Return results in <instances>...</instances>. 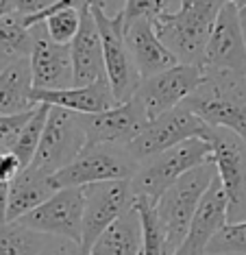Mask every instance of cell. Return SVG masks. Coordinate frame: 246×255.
I'll return each mask as SVG.
<instances>
[{"label": "cell", "mask_w": 246, "mask_h": 255, "mask_svg": "<svg viewBox=\"0 0 246 255\" xmlns=\"http://www.w3.org/2000/svg\"><path fill=\"white\" fill-rule=\"evenodd\" d=\"M201 85L183 101L209 127H220L246 140V74L203 68Z\"/></svg>", "instance_id": "6da1fadb"}, {"label": "cell", "mask_w": 246, "mask_h": 255, "mask_svg": "<svg viewBox=\"0 0 246 255\" xmlns=\"http://www.w3.org/2000/svg\"><path fill=\"white\" fill-rule=\"evenodd\" d=\"M227 0H181L177 13H163L153 20L159 39L179 63L205 66V50L216 18Z\"/></svg>", "instance_id": "7a4b0ae2"}, {"label": "cell", "mask_w": 246, "mask_h": 255, "mask_svg": "<svg viewBox=\"0 0 246 255\" xmlns=\"http://www.w3.org/2000/svg\"><path fill=\"white\" fill-rule=\"evenodd\" d=\"M216 177H218L216 164L214 161H205V164L187 170L183 177H179L177 181L153 203L157 223H159L163 238H166L172 255L181 247L183 238L187 236L192 218H194L205 192H207V188L214 183Z\"/></svg>", "instance_id": "3957f363"}, {"label": "cell", "mask_w": 246, "mask_h": 255, "mask_svg": "<svg viewBox=\"0 0 246 255\" xmlns=\"http://www.w3.org/2000/svg\"><path fill=\"white\" fill-rule=\"evenodd\" d=\"M212 142L205 137H192L172 148L161 150L153 157L139 161L137 172L131 179L133 194L135 199L155 203L187 170L205 164V161H212Z\"/></svg>", "instance_id": "277c9868"}, {"label": "cell", "mask_w": 246, "mask_h": 255, "mask_svg": "<svg viewBox=\"0 0 246 255\" xmlns=\"http://www.w3.org/2000/svg\"><path fill=\"white\" fill-rule=\"evenodd\" d=\"M139 161L135 155L122 144H87L66 168L52 175L57 188L70 185H90L98 181H114V179H133Z\"/></svg>", "instance_id": "5b68a950"}, {"label": "cell", "mask_w": 246, "mask_h": 255, "mask_svg": "<svg viewBox=\"0 0 246 255\" xmlns=\"http://www.w3.org/2000/svg\"><path fill=\"white\" fill-rule=\"evenodd\" d=\"M92 13L96 18L98 31L103 37L105 68H107V81L111 85V92L118 103H126L135 96L142 77H139L137 66L124 39L122 9L116 15H107V7H92Z\"/></svg>", "instance_id": "8992f818"}, {"label": "cell", "mask_w": 246, "mask_h": 255, "mask_svg": "<svg viewBox=\"0 0 246 255\" xmlns=\"http://www.w3.org/2000/svg\"><path fill=\"white\" fill-rule=\"evenodd\" d=\"M87 146V133L81 123V116L63 107H50L42 142L37 146L33 161L37 170L57 175Z\"/></svg>", "instance_id": "52a82bcc"}, {"label": "cell", "mask_w": 246, "mask_h": 255, "mask_svg": "<svg viewBox=\"0 0 246 255\" xmlns=\"http://www.w3.org/2000/svg\"><path fill=\"white\" fill-rule=\"evenodd\" d=\"M207 140L212 142V161L229 199V223L246 220V140L220 127H209Z\"/></svg>", "instance_id": "ba28073f"}, {"label": "cell", "mask_w": 246, "mask_h": 255, "mask_svg": "<svg viewBox=\"0 0 246 255\" xmlns=\"http://www.w3.org/2000/svg\"><path fill=\"white\" fill-rule=\"evenodd\" d=\"M83 214H85V194L83 188L70 185L59 188L48 201L35 207L22 218H17L24 227L39 231L44 236L68 238V240H83Z\"/></svg>", "instance_id": "9c48e42d"}, {"label": "cell", "mask_w": 246, "mask_h": 255, "mask_svg": "<svg viewBox=\"0 0 246 255\" xmlns=\"http://www.w3.org/2000/svg\"><path fill=\"white\" fill-rule=\"evenodd\" d=\"M85 194V214H83V240L81 247L87 253L94 242L109 225H114L126 210L135 205L131 179H114V181H98L83 185Z\"/></svg>", "instance_id": "30bf717a"}, {"label": "cell", "mask_w": 246, "mask_h": 255, "mask_svg": "<svg viewBox=\"0 0 246 255\" xmlns=\"http://www.w3.org/2000/svg\"><path fill=\"white\" fill-rule=\"evenodd\" d=\"M207 133L209 125L181 103L174 109L150 120L146 129L128 144V150L135 155L137 161H144L161 153V150L172 148L185 140H192V137H205L207 140Z\"/></svg>", "instance_id": "8fae6325"}, {"label": "cell", "mask_w": 246, "mask_h": 255, "mask_svg": "<svg viewBox=\"0 0 246 255\" xmlns=\"http://www.w3.org/2000/svg\"><path fill=\"white\" fill-rule=\"evenodd\" d=\"M205 70L201 66L190 63H177L163 72H157L148 79H142L135 92V98L144 105L148 118L153 120L157 116L170 112L185 101L203 81Z\"/></svg>", "instance_id": "7c38bea8"}, {"label": "cell", "mask_w": 246, "mask_h": 255, "mask_svg": "<svg viewBox=\"0 0 246 255\" xmlns=\"http://www.w3.org/2000/svg\"><path fill=\"white\" fill-rule=\"evenodd\" d=\"M87 133V144H122L128 146L150 123L144 105L135 96L101 114H79Z\"/></svg>", "instance_id": "4fadbf2b"}, {"label": "cell", "mask_w": 246, "mask_h": 255, "mask_svg": "<svg viewBox=\"0 0 246 255\" xmlns=\"http://www.w3.org/2000/svg\"><path fill=\"white\" fill-rule=\"evenodd\" d=\"M33 50H31V72L35 90H61L74 85V68L70 44H57L48 35L44 22L31 24Z\"/></svg>", "instance_id": "5bb4252c"}, {"label": "cell", "mask_w": 246, "mask_h": 255, "mask_svg": "<svg viewBox=\"0 0 246 255\" xmlns=\"http://www.w3.org/2000/svg\"><path fill=\"white\" fill-rule=\"evenodd\" d=\"M246 74V35L240 9L225 2L216 18L212 37L205 50V66Z\"/></svg>", "instance_id": "9a60e30c"}, {"label": "cell", "mask_w": 246, "mask_h": 255, "mask_svg": "<svg viewBox=\"0 0 246 255\" xmlns=\"http://www.w3.org/2000/svg\"><path fill=\"white\" fill-rule=\"evenodd\" d=\"M227 223H229V199H227L220 177H216L205 192L201 205L192 218L190 229H187V236L183 238L174 255H207L209 242Z\"/></svg>", "instance_id": "2e32d148"}, {"label": "cell", "mask_w": 246, "mask_h": 255, "mask_svg": "<svg viewBox=\"0 0 246 255\" xmlns=\"http://www.w3.org/2000/svg\"><path fill=\"white\" fill-rule=\"evenodd\" d=\"M70 55L74 68V85H90L94 81L107 79L103 37L92 9H81V26L70 42Z\"/></svg>", "instance_id": "e0dca14e"}, {"label": "cell", "mask_w": 246, "mask_h": 255, "mask_svg": "<svg viewBox=\"0 0 246 255\" xmlns=\"http://www.w3.org/2000/svg\"><path fill=\"white\" fill-rule=\"evenodd\" d=\"M124 39L142 79H148L179 63L177 57L170 53L168 46L157 35L153 20L139 18L124 22Z\"/></svg>", "instance_id": "ac0fdd59"}, {"label": "cell", "mask_w": 246, "mask_h": 255, "mask_svg": "<svg viewBox=\"0 0 246 255\" xmlns=\"http://www.w3.org/2000/svg\"><path fill=\"white\" fill-rule=\"evenodd\" d=\"M35 105L44 103L50 107H63L74 114H101L118 105L107 79L94 81L90 85H72L61 90H35L31 92Z\"/></svg>", "instance_id": "d6986e66"}, {"label": "cell", "mask_w": 246, "mask_h": 255, "mask_svg": "<svg viewBox=\"0 0 246 255\" xmlns=\"http://www.w3.org/2000/svg\"><path fill=\"white\" fill-rule=\"evenodd\" d=\"M52 175L37 170L35 166H26L15 179L9 181V212L7 220H17L44 201H48L57 192Z\"/></svg>", "instance_id": "ffe728a7"}, {"label": "cell", "mask_w": 246, "mask_h": 255, "mask_svg": "<svg viewBox=\"0 0 246 255\" xmlns=\"http://www.w3.org/2000/svg\"><path fill=\"white\" fill-rule=\"evenodd\" d=\"M144 223L137 205L126 210L94 242L90 255H142Z\"/></svg>", "instance_id": "44dd1931"}, {"label": "cell", "mask_w": 246, "mask_h": 255, "mask_svg": "<svg viewBox=\"0 0 246 255\" xmlns=\"http://www.w3.org/2000/svg\"><path fill=\"white\" fill-rule=\"evenodd\" d=\"M33 72L31 59H15L0 70V116L24 114L37 105L31 98Z\"/></svg>", "instance_id": "7402d4cb"}, {"label": "cell", "mask_w": 246, "mask_h": 255, "mask_svg": "<svg viewBox=\"0 0 246 255\" xmlns=\"http://www.w3.org/2000/svg\"><path fill=\"white\" fill-rule=\"evenodd\" d=\"M31 50L33 33L31 26L24 24V15L13 11V13L0 18V66L31 57Z\"/></svg>", "instance_id": "603a6c76"}, {"label": "cell", "mask_w": 246, "mask_h": 255, "mask_svg": "<svg viewBox=\"0 0 246 255\" xmlns=\"http://www.w3.org/2000/svg\"><path fill=\"white\" fill-rule=\"evenodd\" d=\"M48 236L24 227L20 220L0 223V255H39Z\"/></svg>", "instance_id": "cb8c5ba5"}, {"label": "cell", "mask_w": 246, "mask_h": 255, "mask_svg": "<svg viewBox=\"0 0 246 255\" xmlns=\"http://www.w3.org/2000/svg\"><path fill=\"white\" fill-rule=\"evenodd\" d=\"M48 112H50V105H44V103H39V105L33 109L31 118L26 120L24 129L20 131L15 146H13V150H11V153H15L17 157H20L24 168L31 164L35 153H37V146H39V142H42V133H44V127H46Z\"/></svg>", "instance_id": "d4e9b609"}, {"label": "cell", "mask_w": 246, "mask_h": 255, "mask_svg": "<svg viewBox=\"0 0 246 255\" xmlns=\"http://www.w3.org/2000/svg\"><path fill=\"white\" fill-rule=\"evenodd\" d=\"M135 205L144 223V255H172L159 223H157L155 205L146 199H135Z\"/></svg>", "instance_id": "484cf974"}, {"label": "cell", "mask_w": 246, "mask_h": 255, "mask_svg": "<svg viewBox=\"0 0 246 255\" xmlns=\"http://www.w3.org/2000/svg\"><path fill=\"white\" fill-rule=\"evenodd\" d=\"M207 255H246V220L227 223L209 242Z\"/></svg>", "instance_id": "4316f807"}, {"label": "cell", "mask_w": 246, "mask_h": 255, "mask_svg": "<svg viewBox=\"0 0 246 255\" xmlns=\"http://www.w3.org/2000/svg\"><path fill=\"white\" fill-rule=\"evenodd\" d=\"M46 24L48 35L55 39L57 44H70L74 39V35L79 33L81 26V11L79 9H59L52 11L50 15H46V20H42Z\"/></svg>", "instance_id": "83f0119b"}, {"label": "cell", "mask_w": 246, "mask_h": 255, "mask_svg": "<svg viewBox=\"0 0 246 255\" xmlns=\"http://www.w3.org/2000/svg\"><path fill=\"white\" fill-rule=\"evenodd\" d=\"M31 114H33V109L31 112H24V114L0 116V153L13 150L17 135H20V131L24 129V125H26V120L31 118Z\"/></svg>", "instance_id": "f1b7e54d"}, {"label": "cell", "mask_w": 246, "mask_h": 255, "mask_svg": "<svg viewBox=\"0 0 246 255\" xmlns=\"http://www.w3.org/2000/svg\"><path fill=\"white\" fill-rule=\"evenodd\" d=\"M168 0H126L124 7H122V15L124 22L131 20H157L159 15L166 11Z\"/></svg>", "instance_id": "f546056e"}, {"label": "cell", "mask_w": 246, "mask_h": 255, "mask_svg": "<svg viewBox=\"0 0 246 255\" xmlns=\"http://www.w3.org/2000/svg\"><path fill=\"white\" fill-rule=\"evenodd\" d=\"M92 7H107V0H57L55 4L44 9L42 13L24 18V24L31 26L35 22H42V20H46V15H50L52 11H59V9H79L81 11V9H92Z\"/></svg>", "instance_id": "4dcf8cb0"}, {"label": "cell", "mask_w": 246, "mask_h": 255, "mask_svg": "<svg viewBox=\"0 0 246 255\" xmlns=\"http://www.w3.org/2000/svg\"><path fill=\"white\" fill-rule=\"evenodd\" d=\"M39 255H90L81 247V242L68 240V238H55L48 236L44 249L39 251Z\"/></svg>", "instance_id": "1f68e13d"}, {"label": "cell", "mask_w": 246, "mask_h": 255, "mask_svg": "<svg viewBox=\"0 0 246 255\" xmlns=\"http://www.w3.org/2000/svg\"><path fill=\"white\" fill-rule=\"evenodd\" d=\"M11 7H13L15 13H22L24 18L28 15H37L42 13L44 9H48L50 4H55L57 0H9Z\"/></svg>", "instance_id": "d6a6232c"}, {"label": "cell", "mask_w": 246, "mask_h": 255, "mask_svg": "<svg viewBox=\"0 0 246 255\" xmlns=\"http://www.w3.org/2000/svg\"><path fill=\"white\" fill-rule=\"evenodd\" d=\"M9 212V181L0 179V223H7Z\"/></svg>", "instance_id": "836d02e7"}, {"label": "cell", "mask_w": 246, "mask_h": 255, "mask_svg": "<svg viewBox=\"0 0 246 255\" xmlns=\"http://www.w3.org/2000/svg\"><path fill=\"white\" fill-rule=\"evenodd\" d=\"M13 13V7H11L9 0H0V18H4V15Z\"/></svg>", "instance_id": "e575fe53"}, {"label": "cell", "mask_w": 246, "mask_h": 255, "mask_svg": "<svg viewBox=\"0 0 246 255\" xmlns=\"http://www.w3.org/2000/svg\"><path fill=\"white\" fill-rule=\"evenodd\" d=\"M227 2H231V4H236V7L242 11V9H246V0H227Z\"/></svg>", "instance_id": "d590c367"}, {"label": "cell", "mask_w": 246, "mask_h": 255, "mask_svg": "<svg viewBox=\"0 0 246 255\" xmlns=\"http://www.w3.org/2000/svg\"><path fill=\"white\" fill-rule=\"evenodd\" d=\"M240 15H242V26H244V35H246V9L240 11Z\"/></svg>", "instance_id": "8d00e7d4"}, {"label": "cell", "mask_w": 246, "mask_h": 255, "mask_svg": "<svg viewBox=\"0 0 246 255\" xmlns=\"http://www.w3.org/2000/svg\"><path fill=\"white\" fill-rule=\"evenodd\" d=\"M2 68H4V66H0V70H2Z\"/></svg>", "instance_id": "74e56055"}]
</instances>
